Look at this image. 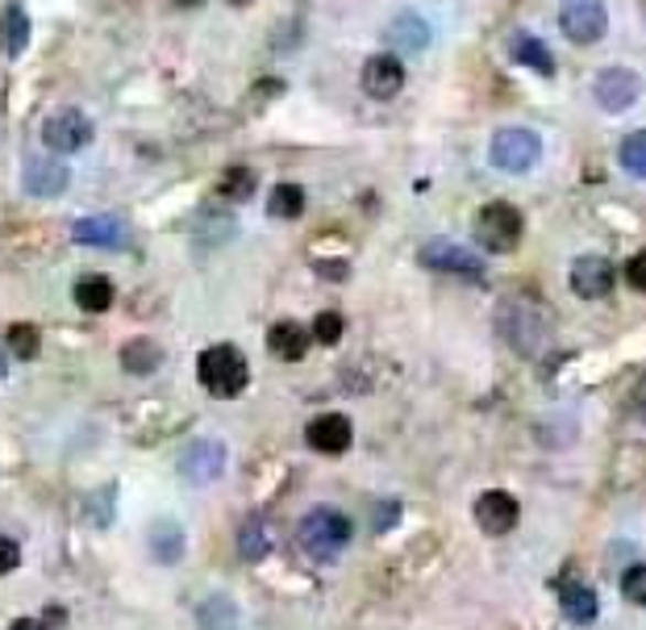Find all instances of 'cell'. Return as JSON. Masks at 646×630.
<instances>
[{
	"label": "cell",
	"instance_id": "1",
	"mask_svg": "<svg viewBox=\"0 0 646 630\" xmlns=\"http://www.w3.org/2000/svg\"><path fill=\"white\" fill-rule=\"evenodd\" d=\"M297 538H301L304 555H309L313 564H334V559L351 547V517L322 505V510H313V514L301 517Z\"/></svg>",
	"mask_w": 646,
	"mask_h": 630
},
{
	"label": "cell",
	"instance_id": "2",
	"mask_svg": "<svg viewBox=\"0 0 646 630\" xmlns=\"http://www.w3.org/2000/svg\"><path fill=\"white\" fill-rule=\"evenodd\" d=\"M196 376H201V384L209 388L213 397H238L250 381L247 355H243L238 346L217 343V346H209V351H201V360H196Z\"/></svg>",
	"mask_w": 646,
	"mask_h": 630
},
{
	"label": "cell",
	"instance_id": "3",
	"mask_svg": "<svg viewBox=\"0 0 646 630\" xmlns=\"http://www.w3.org/2000/svg\"><path fill=\"white\" fill-rule=\"evenodd\" d=\"M472 234L484 250H493V255H509V250H517V243H521L526 222H521V213H517L509 201H493V205H484V210L475 213Z\"/></svg>",
	"mask_w": 646,
	"mask_h": 630
},
{
	"label": "cell",
	"instance_id": "4",
	"mask_svg": "<svg viewBox=\"0 0 646 630\" xmlns=\"http://www.w3.org/2000/svg\"><path fill=\"white\" fill-rule=\"evenodd\" d=\"M542 154V138L526 130V126H509V130H496L493 142H488V159H493L496 172L521 175L530 172Z\"/></svg>",
	"mask_w": 646,
	"mask_h": 630
},
{
	"label": "cell",
	"instance_id": "5",
	"mask_svg": "<svg viewBox=\"0 0 646 630\" xmlns=\"http://www.w3.org/2000/svg\"><path fill=\"white\" fill-rule=\"evenodd\" d=\"M93 121L79 114V109H58L42 121V142L51 147L55 154H76L93 142Z\"/></svg>",
	"mask_w": 646,
	"mask_h": 630
},
{
	"label": "cell",
	"instance_id": "6",
	"mask_svg": "<svg viewBox=\"0 0 646 630\" xmlns=\"http://www.w3.org/2000/svg\"><path fill=\"white\" fill-rule=\"evenodd\" d=\"M559 30L568 34L575 46H589V42H601L609 30V13L601 0H571L568 9L559 13Z\"/></svg>",
	"mask_w": 646,
	"mask_h": 630
},
{
	"label": "cell",
	"instance_id": "7",
	"mask_svg": "<svg viewBox=\"0 0 646 630\" xmlns=\"http://www.w3.org/2000/svg\"><path fill=\"white\" fill-rule=\"evenodd\" d=\"M638 93H643V84L629 67H605L601 76L592 79V96H596V105L605 114H626L629 105L638 100Z\"/></svg>",
	"mask_w": 646,
	"mask_h": 630
},
{
	"label": "cell",
	"instance_id": "8",
	"mask_svg": "<svg viewBox=\"0 0 646 630\" xmlns=\"http://www.w3.org/2000/svg\"><path fill=\"white\" fill-rule=\"evenodd\" d=\"M613 280H617V271H613L605 255H580L571 264V292L580 301H605L613 292Z\"/></svg>",
	"mask_w": 646,
	"mask_h": 630
},
{
	"label": "cell",
	"instance_id": "9",
	"mask_svg": "<svg viewBox=\"0 0 646 630\" xmlns=\"http://www.w3.org/2000/svg\"><path fill=\"white\" fill-rule=\"evenodd\" d=\"M517 510L514 493H505V489H488V493L475 496V526L484 531V535H509L517 526Z\"/></svg>",
	"mask_w": 646,
	"mask_h": 630
},
{
	"label": "cell",
	"instance_id": "10",
	"mask_svg": "<svg viewBox=\"0 0 646 630\" xmlns=\"http://www.w3.org/2000/svg\"><path fill=\"white\" fill-rule=\"evenodd\" d=\"M359 84L372 100H392L405 88V63L397 55H372L363 63Z\"/></svg>",
	"mask_w": 646,
	"mask_h": 630
},
{
	"label": "cell",
	"instance_id": "11",
	"mask_svg": "<svg viewBox=\"0 0 646 630\" xmlns=\"http://www.w3.org/2000/svg\"><path fill=\"white\" fill-rule=\"evenodd\" d=\"M304 439L313 451H322V456H343L351 439H355V426L346 414H317V418L304 426Z\"/></svg>",
	"mask_w": 646,
	"mask_h": 630
},
{
	"label": "cell",
	"instance_id": "12",
	"mask_svg": "<svg viewBox=\"0 0 646 630\" xmlns=\"http://www.w3.org/2000/svg\"><path fill=\"white\" fill-rule=\"evenodd\" d=\"M67 163L63 159H51V154H34V159H25V172H21V189L30 192V196H58V192L67 189Z\"/></svg>",
	"mask_w": 646,
	"mask_h": 630
},
{
	"label": "cell",
	"instance_id": "13",
	"mask_svg": "<svg viewBox=\"0 0 646 630\" xmlns=\"http://www.w3.org/2000/svg\"><path fill=\"white\" fill-rule=\"evenodd\" d=\"M421 264L430 271H451V276H472V280L484 276V259L472 255L467 247H459V243H430V247H421Z\"/></svg>",
	"mask_w": 646,
	"mask_h": 630
},
{
	"label": "cell",
	"instance_id": "14",
	"mask_svg": "<svg viewBox=\"0 0 646 630\" xmlns=\"http://www.w3.org/2000/svg\"><path fill=\"white\" fill-rule=\"evenodd\" d=\"M72 238L79 247H126L130 243V229L121 217H79L72 226Z\"/></svg>",
	"mask_w": 646,
	"mask_h": 630
},
{
	"label": "cell",
	"instance_id": "15",
	"mask_svg": "<svg viewBox=\"0 0 646 630\" xmlns=\"http://www.w3.org/2000/svg\"><path fill=\"white\" fill-rule=\"evenodd\" d=\"M180 468H184V480L192 484H209V480L222 477V468H226V451H222V442L213 439H201L189 447V456L180 459Z\"/></svg>",
	"mask_w": 646,
	"mask_h": 630
},
{
	"label": "cell",
	"instance_id": "16",
	"mask_svg": "<svg viewBox=\"0 0 646 630\" xmlns=\"http://www.w3.org/2000/svg\"><path fill=\"white\" fill-rule=\"evenodd\" d=\"M309 343H313V334L301 322H276L267 330V351L284 363H301L309 355Z\"/></svg>",
	"mask_w": 646,
	"mask_h": 630
},
{
	"label": "cell",
	"instance_id": "17",
	"mask_svg": "<svg viewBox=\"0 0 646 630\" xmlns=\"http://www.w3.org/2000/svg\"><path fill=\"white\" fill-rule=\"evenodd\" d=\"M559 610H563V618L575 622V627H592L601 601H596V592H592L584 580H563V585H559Z\"/></svg>",
	"mask_w": 646,
	"mask_h": 630
},
{
	"label": "cell",
	"instance_id": "18",
	"mask_svg": "<svg viewBox=\"0 0 646 630\" xmlns=\"http://www.w3.org/2000/svg\"><path fill=\"white\" fill-rule=\"evenodd\" d=\"M114 280L109 276H79L76 280V306L84 313H105V309L114 306Z\"/></svg>",
	"mask_w": 646,
	"mask_h": 630
},
{
	"label": "cell",
	"instance_id": "19",
	"mask_svg": "<svg viewBox=\"0 0 646 630\" xmlns=\"http://www.w3.org/2000/svg\"><path fill=\"white\" fill-rule=\"evenodd\" d=\"M514 58L521 63V67H530V72H538V76H555V55L547 51V42L534 39V34H517L514 39Z\"/></svg>",
	"mask_w": 646,
	"mask_h": 630
},
{
	"label": "cell",
	"instance_id": "20",
	"mask_svg": "<svg viewBox=\"0 0 646 630\" xmlns=\"http://www.w3.org/2000/svg\"><path fill=\"white\" fill-rule=\"evenodd\" d=\"M388 39L397 42L400 51H426V42H430V25H426L418 13H400V18L388 25Z\"/></svg>",
	"mask_w": 646,
	"mask_h": 630
},
{
	"label": "cell",
	"instance_id": "21",
	"mask_svg": "<svg viewBox=\"0 0 646 630\" xmlns=\"http://www.w3.org/2000/svg\"><path fill=\"white\" fill-rule=\"evenodd\" d=\"M0 42H4L9 55H21V51H25V42H30V18H25L21 4H9V9L0 13Z\"/></svg>",
	"mask_w": 646,
	"mask_h": 630
},
{
	"label": "cell",
	"instance_id": "22",
	"mask_svg": "<svg viewBox=\"0 0 646 630\" xmlns=\"http://www.w3.org/2000/svg\"><path fill=\"white\" fill-rule=\"evenodd\" d=\"M255 189H259V175H255V168H247V163L226 168V175L217 180V196H222V201H250Z\"/></svg>",
	"mask_w": 646,
	"mask_h": 630
},
{
	"label": "cell",
	"instance_id": "23",
	"mask_svg": "<svg viewBox=\"0 0 646 630\" xmlns=\"http://www.w3.org/2000/svg\"><path fill=\"white\" fill-rule=\"evenodd\" d=\"M267 213L280 217V222H292L304 213V189L301 184H276L267 192Z\"/></svg>",
	"mask_w": 646,
	"mask_h": 630
},
{
	"label": "cell",
	"instance_id": "24",
	"mask_svg": "<svg viewBox=\"0 0 646 630\" xmlns=\"http://www.w3.org/2000/svg\"><path fill=\"white\" fill-rule=\"evenodd\" d=\"M121 363H126V372L147 376V372H154V367L163 363V346L151 343V339H133V343L121 351Z\"/></svg>",
	"mask_w": 646,
	"mask_h": 630
},
{
	"label": "cell",
	"instance_id": "25",
	"mask_svg": "<svg viewBox=\"0 0 646 630\" xmlns=\"http://www.w3.org/2000/svg\"><path fill=\"white\" fill-rule=\"evenodd\" d=\"M267 547H271V543H267L263 517H247L243 531H238V552H243V559H263Z\"/></svg>",
	"mask_w": 646,
	"mask_h": 630
},
{
	"label": "cell",
	"instance_id": "26",
	"mask_svg": "<svg viewBox=\"0 0 646 630\" xmlns=\"http://www.w3.org/2000/svg\"><path fill=\"white\" fill-rule=\"evenodd\" d=\"M622 168H626L629 175H638V180H646V130H634V135H626V142H622Z\"/></svg>",
	"mask_w": 646,
	"mask_h": 630
},
{
	"label": "cell",
	"instance_id": "27",
	"mask_svg": "<svg viewBox=\"0 0 646 630\" xmlns=\"http://www.w3.org/2000/svg\"><path fill=\"white\" fill-rule=\"evenodd\" d=\"M343 313H334V309H325V313H317L313 318V325H309V334H313V343H322V346H334L338 339H343Z\"/></svg>",
	"mask_w": 646,
	"mask_h": 630
},
{
	"label": "cell",
	"instance_id": "28",
	"mask_svg": "<svg viewBox=\"0 0 646 630\" xmlns=\"http://www.w3.org/2000/svg\"><path fill=\"white\" fill-rule=\"evenodd\" d=\"M9 346H13V355H18V360H34V355H39V346H42L39 325H25V322L9 325Z\"/></svg>",
	"mask_w": 646,
	"mask_h": 630
},
{
	"label": "cell",
	"instance_id": "29",
	"mask_svg": "<svg viewBox=\"0 0 646 630\" xmlns=\"http://www.w3.org/2000/svg\"><path fill=\"white\" fill-rule=\"evenodd\" d=\"M622 597L634 606H646V564H629L622 576Z\"/></svg>",
	"mask_w": 646,
	"mask_h": 630
},
{
	"label": "cell",
	"instance_id": "30",
	"mask_svg": "<svg viewBox=\"0 0 646 630\" xmlns=\"http://www.w3.org/2000/svg\"><path fill=\"white\" fill-rule=\"evenodd\" d=\"M626 285L634 288V292H646V250H638V255H629L626 259Z\"/></svg>",
	"mask_w": 646,
	"mask_h": 630
},
{
	"label": "cell",
	"instance_id": "31",
	"mask_svg": "<svg viewBox=\"0 0 646 630\" xmlns=\"http://www.w3.org/2000/svg\"><path fill=\"white\" fill-rule=\"evenodd\" d=\"M18 564H21V547L13 543V538L0 535V576L18 573Z\"/></svg>",
	"mask_w": 646,
	"mask_h": 630
},
{
	"label": "cell",
	"instance_id": "32",
	"mask_svg": "<svg viewBox=\"0 0 646 630\" xmlns=\"http://www.w3.org/2000/svg\"><path fill=\"white\" fill-rule=\"evenodd\" d=\"M58 618H63L58 610H51V618H18L9 630H51V622H58Z\"/></svg>",
	"mask_w": 646,
	"mask_h": 630
},
{
	"label": "cell",
	"instance_id": "33",
	"mask_svg": "<svg viewBox=\"0 0 646 630\" xmlns=\"http://www.w3.org/2000/svg\"><path fill=\"white\" fill-rule=\"evenodd\" d=\"M175 4H184V9H196V4H201V0H175Z\"/></svg>",
	"mask_w": 646,
	"mask_h": 630
},
{
	"label": "cell",
	"instance_id": "34",
	"mask_svg": "<svg viewBox=\"0 0 646 630\" xmlns=\"http://www.w3.org/2000/svg\"><path fill=\"white\" fill-rule=\"evenodd\" d=\"M229 4H238V9H247V4H255V0H229Z\"/></svg>",
	"mask_w": 646,
	"mask_h": 630
},
{
	"label": "cell",
	"instance_id": "35",
	"mask_svg": "<svg viewBox=\"0 0 646 630\" xmlns=\"http://www.w3.org/2000/svg\"><path fill=\"white\" fill-rule=\"evenodd\" d=\"M638 414H643V418H646V393H643V402H638Z\"/></svg>",
	"mask_w": 646,
	"mask_h": 630
},
{
	"label": "cell",
	"instance_id": "36",
	"mask_svg": "<svg viewBox=\"0 0 646 630\" xmlns=\"http://www.w3.org/2000/svg\"><path fill=\"white\" fill-rule=\"evenodd\" d=\"M0 376H4V355H0Z\"/></svg>",
	"mask_w": 646,
	"mask_h": 630
}]
</instances>
